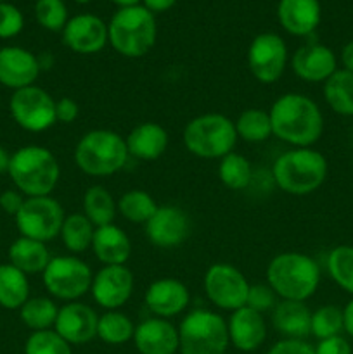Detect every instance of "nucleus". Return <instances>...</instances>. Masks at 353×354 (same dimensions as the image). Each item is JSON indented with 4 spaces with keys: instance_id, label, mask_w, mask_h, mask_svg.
Instances as JSON below:
<instances>
[{
    "instance_id": "ea45409f",
    "label": "nucleus",
    "mask_w": 353,
    "mask_h": 354,
    "mask_svg": "<svg viewBox=\"0 0 353 354\" xmlns=\"http://www.w3.org/2000/svg\"><path fill=\"white\" fill-rule=\"evenodd\" d=\"M35 17L48 31H62L68 23V7L62 0H37Z\"/></svg>"
},
{
    "instance_id": "423d86ee",
    "label": "nucleus",
    "mask_w": 353,
    "mask_h": 354,
    "mask_svg": "<svg viewBox=\"0 0 353 354\" xmlns=\"http://www.w3.org/2000/svg\"><path fill=\"white\" fill-rule=\"evenodd\" d=\"M75 165L90 176H111L125 168L128 149L125 138L113 130H90L76 144Z\"/></svg>"
},
{
    "instance_id": "7ed1b4c3",
    "label": "nucleus",
    "mask_w": 353,
    "mask_h": 354,
    "mask_svg": "<svg viewBox=\"0 0 353 354\" xmlns=\"http://www.w3.org/2000/svg\"><path fill=\"white\" fill-rule=\"evenodd\" d=\"M329 162L314 147H296L286 151L272 166V178L282 192L289 196H308L324 185Z\"/></svg>"
},
{
    "instance_id": "09e8293b",
    "label": "nucleus",
    "mask_w": 353,
    "mask_h": 354,
    "mask_svg": "<svg viewBox=\"0 0 353 354\" xmlns=\"http://www.w3.org/2000/svg\"><path fill=\"white\" fill-rule=\"evenodd\" d=\"M343 332L353 339V297L343 308Z\"/></svg>"
},
{
    "instance_id": "1a4fd4ad",
    "label": "nucleus",
    "mask_w": 353,
    "mask_h": 354,
    "mask_svg": "<svg viewBox=\"0 0 353 354\" xmlns=\"http://www.w3.org/2000/svg\"><path fill=\"white\" fill-rule=\"evenodd\" d=\"M42 279L54 299L73 303L89 292L93 273L90 266L76 256H55L48 261Z\"/></svg>"
},
{
    "instance_id": "412c9836",
    "label": "nucleus",
    "mask_w": 353,
    "mask_h": 354,
    "mask_svg": "<svg viewBox=\"0 0 353 354\" xmlns=\"http://www.w3.org/2000/svg\"><path fill=\"white\" fill-rule=\"evenodd\" d=\"M134 342L141 354H175L179 351V328L166 318H147L135 327Z\"/></svg>"
},
{
    "instance_id": "5fc2aeb1",
    "label": "nucleus",
    "mask_w": 353,
    "mask_h": 354,
    "mask_svg": "<svg viewBox=\"0 0 353 354\" xmlns=\"http://www.w3.org/2000/svg\"><path fill=\"white\" fill-rule=\"evenodd\" d=\"M0 2H3V0H0Z\"/></svg>"
},
{
    "instance_id": "37998d69",
    "label": "nucleus",
    "mask_w": 353,
    "mask_h": 354,
    "mask_svg": "<svg viewBox=\"0 0 353 354\" xmlns=\"http://www.w3.org/2000/svg\"><path fill=\"white\" fill-rule=\"evenodd\" d=\"M266 354H315V348L301 339H282L273 344Z\"/></svg>"
},
{
    "instance_id": "49530a36",
    "label": "nucleus",
    "mask_w": 353,
    "mask_h": 354,
    "mask_svg": "<svg viewBox=\"0 0 353 354\" xmlns=\"http://www.w3.org/2000/svg\"><path fill=\"white\" fill-rule=\"evenodd\" d=\"M24 199H26V197H24L19 190H3V192L0 194V207H2L7 214H10V216H16V214L19 213L21 207H23Z\"/></svg>"
},
{
    "instance_id": "2f4dec72",
    "label": "nucleus",
    "mask_w": 353,
    "mask_h": 354,
    "mask_svg": "<svg viewBox=\"0 0 353 354\" xmlns=\"http://www.w3.org/2000/svg\"><path fill=\"white\" fill-rule=\"evenodd\" d=\"M234 124L237 138L249 142V144H262L273 137L269 111L258 109V107H249V109L242 111Z\"/></svg>"
},
{
    "instance_id": "de8ad7c7",
    "label": "nucleus",
    "mask_w": 353,
    "mask_h": 354,
    "mask_svg": "<svg viewBox=\"0 0 353 354\" xmlns=\"http://www.w3.org/2000/svg\"><path fill=\"white\" fill-rule=\"evenodd\" d=\"M142 2H144L145 9H149L152 14H154V12H165V10L172 9V7L176 3V0H142Z\"/></svg>"
},
{
    "instance_id": "864d4df0",
    "label": "nucleus",
    "mask_w": 353,
    "mask_h": 354,
    "mask_svg": "<svg viewBox=\"0 0 353 354\" xmlns=\"http://www.w3.org/2000/svg\"><path fill=\"white\" fill-rule=\"evenodd\" d=\"M76 3H89V2H92V0H75Z\"/></svg>"
},
{
    "instance_id": "f257e3e1",
    "label": "nucleus",
    "mask_w": 353,
    "mask_h": 354,
    "mask_svg": "<svg viewBox=\"0 0 353 354\" xmlns=\"http://www.w3.org/2000/svg\"><path fill=\"white\" fill-rule=\"evenodd\" d=\"M273 137L291 147H311L324 133V114L311 97L298 92L280 95L269 111Z\"/></svg>"
},
{
    "instance_id": "9d476101",
    "label": "nucleus",
    "mask_w": 353,
    "mask_h": 354,
    "mask_svg": "<svg viewBox=\"0 0 353 354\" xmlns=\"http://www.w3.org/2000/svg\"><path fill=\"white\" fill-rule=\"evenodd\" d=\"M14 218L21 237L47 244L52 239L59 237L66 214L57 199L52 196H40L26 197L23 207Z\"/></svg>"
},
{
    "instance_id": "aec40b11",
    "label": "nucleus",
    "mask_w": 353,
    "mask_h": 354,
    "mask_svg": "<svg viewBox=\"0 0 353 354\" xmlns=\"http://www.w3.org/2000/svg\"><path fill=\"white\" fill-rule=\"evenodd\" d=\"M147 310L158 318H172L183 313L190 303V292L183 282L176 279L154 280L144 294Z\"/></svg>"
},
{
    "instance_id": "f704fd0d",
    "label": "nucleus",
    "mask_w": 353,
    "mask_h": 354,
    "mask_svg": "<svg viewBox=\"0 0 353 354\" xmlns=\"http://www.w3.org/2000/svg\"><path fill=\"white\" fill-rule=\"evenodd\" d=\"M135 334L134 322L128 318V315L121 313V311L113 310L106 311L99 317V324H97V337L102 342L111 346L125 344V342L132 341Z\"/></svg>"
},
{
    "instance_id": "c85d7f7f",
    "label": "nucleus",
    "mask_w": 353,
    "mask_h": 354,
    "mask_svg": "<svg viewBox=\"0 0 353 354\" xmlns=\"http://www.w3.org/2000/svg\"><path fill=\"white\" fill-rule=\"evenodd\" d=\"M30 299V280L10 263L0 265V306L19 310Z\"/></svg>"
},
{
    "instance_id": "9b49d317",
    "label": "nucleus",
    "mask_w": 353,
    "mask_h": 354,
    "mask_svg": "<svg viewBox=\"0 0 353 354\" xmlns=\"http://www.w3.org/2000/svg\"><path fill=\"white\" fill-rule=\"evenodd\" d=\"M9 111L17 127L31 133H42L57 123L55 100L47 90L37 85L14 90L9 100Z\"/></svg>"
},
{
    "instance_id": "7c9ffc66",
    "label": "nucleus",
    "mask_w": 353,
    "mask_h": 354,
    "mask_svg": "<svg viewBox=\"0 0 353 354\" xmlns=\"http://www.w3.org/2000/svg\"><path fill=\"white\" fill-rule=\"evenodd\" d=\"M93 234H96V227L92 221L83 213H73L64 218L59 237L69 252L82 254L92 248Z\"/></svg>"
},
{
    "instance_id": "c756f323",
    "label": "nucleus",
    "mask_w": 353,
    "mask_h": 354,
    "mask_svg": "<svg viewBox=\"0 0 353 354\" xmlns=\"http://www.w3.org/2000/svg\"><path fill=\"white\" fill-rule=\"evenodd\" d=\"M83 214L92 221L96 228L114 223L118 214L116 201L109 190L102 185H92L83 196Z\"/></svg>"
},
{
    "instance_id": "79ce46f5",
    "label": "nucleus",
    "mask_w": 353,
    "mask_h": 354,
    "mask_svg": "<svg viewBox=\"0 0 353 354\" xmlns=\"http://www.w3.org/2000/svg\"><path fill=\"white\" fill-rule=\"evenodd\" d=\"M24 17L16 6L0 2V38H14L23 31Z\"/></svg>"
},
{
    "instance_id": "c03bdc74",
    "label": "nucleus",
    "mask_w": 353,
    "mask_h": 354,
    "mask_svg": "<svg viewBox=\"0 0 353 354\" xmlns=\"http://www.w3.org/2000/svg\"><path fill=\"white\" fill-rule=\"evenodd\" d=\"M80 106L71 97H62L55 100V121L64 124H71L78 120Z\"/></svg>"
},
{
    "instance_id": "6ab92c4d",
    "label": "nucleus",
    "mask_w": 353,
    "mask_h": 354,
    "mask_svg": "<svg viewBox=\"0 0 353 354\" xmlns=\"http://www.w3.org/2000/svg\"><path fill=\"white\" fill-rule=\"evenodd\" d=\"M42 66L33 52L23 47L0 48V85L19 90L35 85L40 76Z\"/></svg>"
},
{
    "instance_id": "393cba45",
    "label": "nucleus",
    "mask_w": 353,
    "mask_h": 354,
    "mask_svg": "<svg viewBox=\"0 0 353 354\" xmlns=\"http://www.w3.org/2000/svg\"><path fill=\"white\" fill-rule=\"evenodd\" d=\"M90 249L104 266L127 265L132 256L130 237L123 228L116 227L114 223L96 228Z\"/></svg>"
},
{
    "instance_id": "cd10ccee",
    "label": "nucleus",
    "mask_w": 353,
    "mask_h": 354,
    "mask_svg": "<svg viewBox=\"0 0 353 354\" xmlns=\"http://www.w3.org/2000/svg\"><path fill=\"white\" fill-rule=\"evenodd\" d=\"M324 100L332 113L353 118V73L338 68L322 86Z\"/></svg>"
},
{
    "instance_id": "39448f33",
    "label": "nucleus",
    "mask_w": 353,
    "mask_h": 354,
    "mask_svg": "<svg viewBox=\"0 0 353 354\" xmlns=\"http://www.w3.org/2000/svg\"><path fill=\"white\" fill-rule=\"evenodd\" d=\"M158 26L154 14L144 6L123 7L111 17L107 24V38L118 54L137 59L149 54L156 44Z\"/></svg>"
},
{
    "instance_id": "603ef678",
    "label": "nucleus",
    "mask_w": 353,
    "mask_h": 354,
    "mask_svg": "<svg viewBox=\"0 0 353 354\" xmlns=\"http://www.w3.org/2000/svg\"><path fill=\"white\" fill-rule=\"evenodd\" d=\"M111 2L116 3V6H120V9H123V7L138 6V2H141V0H111Z\"/></svg>"
},
{
    "instance_id": "6e6552de",
    "label": "nucleus",
    "mask_w": 353,
    "mask_h": 354,
    "mask_svg": "<svg viewBox=\"0 0 353 354\" xmlns=\"http://www.w3.org/2000/svg\"><path fill=\"white\" fill-rule=\"evenodd\" d=\"M228 344L227 322L215 311H190L179 327L180 354H225Z\"/></svg>"
},
{
    "instance_id": "72a5a7b5",
    "label": "nucleus",
    "mask_w": 353,
    "mask_h": 354,
    "mask_svg": "<svg viewBox=\"0 0 353 354\" xmlns=\"http://www.w3.org/2000/svg\"><path fill=\"white\" fill-rule=\"evenodd\" d=\"M59 306L51 297H30L19 308V318L33 332L54 328Z\"/></svg>"
},
{
    "instance_id": "f03ea898",
    "label": "nucleus",
    "mask_w": 353,
    "mask_h": 354,
    "mask_svg": "<svg viewBox=\"0 0 353 354\" xmlns=\"http://www.w3.org/2000/svg\"><path fill=\"white\" fill-rule=\"evenodd\" d=\"M266 283L279 299L305 303L317 292L320 266L303 252H280L266 266Z\"/></svg>"
},
{
    "instance_id": "4be33fe9",
    "label": "nucleus",
    "mask_w": 353,
    "mask_h": 354,
    "mask_svg": "<svg viewBox=\"0 0 353 354\" xmlns=\"http://www.w3.org/2000/svg\"><path fill=\"white\" fill-rule=\"evenodd\" d=\"M227 330L230 344L244 353L258 349L266 337L265 318L262 313L248 306L232 311L227 322Z\"/></svg>"
},
{
    "instance_id": "a878e982",
    "label": "nucleus",
    "mask_w": 353,
    "mask_h": 354,
    "mask_svg": "<svg viewBox=\"0 0 353 354\" xmlns=\"http://www.w3.org/2000/svg\"><path fill=\"white\" fill-rule=\"evenodd\" d=\"M272 325L284 339H301L310 335L311 311L301 301L279 299L272 310Z\"/></svg>"
},
{
    "instance_id": "bb28decb",
    "label": "nucleus",
    "mask_w": 353,
    "mask_h": 354,
    "mask_svg": "<svg viewBox=\"0 0 353 354\" xmlns=\"http://www.w3.org/2000/svg\"><path fill=\"white\" fill-rule=\"evenodd\" d=\"M51 259L47 245L35 239L17 237L9 248V263L21 270L24 275L44 273Z\"/></svg>"
},
{
    "instance_id": "f8f14e48",
    "label": "nucleus",
    "mask_w": 353,
    "mask_h": 354,
    "mask_svg": "<svg viewBox=\"0 0 353 354\" xmlns=\"http://www.w3.org/2000/svg\"><path fill=\"white\" fill-rule=\"evenodd\" d=\"M204 292L213 306L225 311H235L246 306L249 286L241 270L228 263H215L206 270L203 279Z\"/></svg>"
},
{
    "instance_id": "2eb2a0df",
    "label": "nucleus",
    "mask_w": 353,
    "mask_h": 354,
    "mask_svg": "<svg viewBox=\"0 0 353 354\" xmlns=\"http://www.w3.org/2000/svg\"><path fill=\"white\" fill-rule=\"evenodd\" d=\"M144 227L151 244L161 249H172L183 244L190 234V220L185 211L170 204L158 206Z\"/></svg>"
},
{
    "instance_id": "20e7f679",
    "label": "nucleus",
    "mask_w": 353,
    "mask_h": 354,
    "mask_svg": "<svg viewBox=\"0 0 353 354\" xmlns=\"http://www.w3.org/2000/svg\"><path fill=\"white\" fill-rule=\"evenodd\" d=\"M10 180L24 197L51 196L61 178L57 158L42 145H24L10 154Z\"/></svg>"
},
{
    "instance_id": "8fccbe9b",
    "label": "nucleus",
    "mask_w": 353,
    "mask_h": 354,
    "mask_svg": "<svg viewBox=\"0 0 353 354\" xmlns=\"http://www.w3.org/2000/svg\"><path fill=\"white\" fill-rule=\"evenodd\" d=\"M341 69H346V71L353 73V40H350L348 44H345V47L341 48Z\"/></svg>"
},
{
    "instance_id": "5701e85b",
    "label": "nucleus",
    "mask_w": 353,
    "mask_h": 354,
    "mask_svg": "<svg viewBox=\"0 0 353 354\" xmlns=\"http://www.w3.org/2000/svg\"><path fill=\"white\" fill-rule=\"evenodd\" d=\"M322 9L318 0H280L277 17L284 30L294 37H308L320 23Z\"/></svg>"
},
{
    "instance_id": "e433bc0d",
    "label": "nucleus",
    "mask_w": 353,
    "mask_h": 354,
    "mask_svg": "<svg viewBox=\"0 0 353 354\" xmlns=\"http://www.w3.org/2000/svg\"><path fill=\"white\" fill-rule=\"evenodd\" d=\"M327 273L332 282L353 296V245H336L325 259Z\"/></svg>"
},
{
    "instance_id": "0eeeda50",
    "label": "nucleus",
    "mask_w": 353,
    "mask_h": 354,
    "mask_svg": "<svg viewBox=\"0 0 353 354\" xmlns=\"http://www.w3.org/2000/svg\"><path fill=\"white\" fill-rule=\"evenodd\" d=\"M183 145L201 159H221L230 154L237 144L235 124L230 118L218 113H206L192 118L182 133Z\"/></svg>"
},
{
    "instance_id": "4c0bfd02",
    "label": "nucleus",
    "mask_w": 353,
    "mask_h": 354,
    "mask_svg": "<svg viewBox=\"0 0 353 354\" xmlns=\"http://www.w3.org/2000/svg\"><path fill=\"white\" fill-rule=\"evenodd\" d=\"M343 332V310L334 304H325L311 311L310 334L318 341L341 335Z\"/></svg>"
},
{
    "instance_id": "b1692460",
    "label": "nucleus",
    "mask_w": 353,
    "mask_h": 354,
    "mask_svg": "<svg viewBox=\"0 0 353 354\" xmlns=\"http://www.w3.org/2000/svg\"><path fill=\"white\" fill-rule=\"evenodd\" d=\"M168 131L156 121H144L137 124L125 138L128 156L138 161H156L168 147Z\"/></svg>"
},
{
    "instance_id": "a19ab883",
    "label": "nucleus",
    "mask_w": 353,
    "mask_h": 354,
    "mask_svg": "<svg viewBox=\"0 0 353 354\" xmlns=\"http://www.w3.org/2000/svg\"><path fill=\"white\" fill-rule=\"evenodd\" d=\"M277 301H279V297H277V294L273 292V289L269 283H251L249 286L248 299H246V306L263 315L265 311L273 310Z\"/></svg>"
},
{
    "instance_id": "473e14b6",
    "label": "nucleus",
    "mask_w": 353,
    "mask_h": 354,
    "mask_svg": "<svg viewBox=\"0 0 353 354\" xmlns=\"http://www.w3.org/2000/svg\"><path fill=\"white\" fill-rule=\"evenodd\" d=\"M118 213L130 223L145 225L158 209L154 197L149 196L145 190L132 189L127 190L116 203Z\"/></svg>"
},
{
    "instance_id": "3c124183",
    "label": "nucleus",
    "mask_w": 353,
    "mask_h": 354,
    "mask_svg": "<svg viewBox=\"0 0 353 354\" xmlns=\"http://www.w3.org/2000/svg\"><path fill=\"white\" fill-rule=\"evenodd\" d=\"M9 162H10V154L2 147V145H0V175H2V173H7V169H9Z\"/></svg>"
},
{
    "instance_id": "58836bf2",
    "label": "nucleus",
    "mask_w": 353,
    "mask_h": 354,
    "mask_svg": "<svg viewBox=\"0 0 353 354\" xmlns=\"http://www.w3.org/2000/svg\"><path fill=\"white\" fill-rule=\"evenodd\" d=\"M24 354H73L71 344L66 342L54 328L31 332L24 344Z\"/></svg>"
},
{
    "instance_id": "4468645a",
    "label": "nucleus",
    "mask_w": 353,
    "mask_h": 354,
    "mask_svg": "<svg viewBox=\"0 0 353 354\" xmlns=\"http://www.w3.org/2000/svg\"><path fill=\"white\" fill-rule=\"evenodd\" d=\"M134 273L127 265H111L102 266L93 275L90 292H92L93 301L100 308H104L106 311H113L120 310L128 303L134 294Z\"/></svg>"
},
{
    "instance_id": "a211bd4d",
    "label": "nucleus",
    "mask_w": 353,
    "mask_h": 354,
    "mask_svg": "<svg viewBox=\"0 0 353 354\" xmlns=\"http://www.w3.org/2000/svg\"><path fill=\"white\" fill-rule=\"evenodd\" d=\"M291 68L300 80L307 83H324L338 71L336 54L325 45L310 41L298 48L291 57Z\"/></svg>"
},
{
    "instance_id": "ddd939ff",
    "label": "nucleus",
    "mask_w": 353,
    "mask_h": 354,
    "mask_svg": "<svg viewBox=\"0 0 353 354\" xmlns=\"http://www.w3.org/2000/svg\"><path fill=\"white\" fill-rule=\"evenodd\" d=\"M287 45L279 35L260 33L253 38L248 48V66L256 82L272 85L282 78L286 71Z\"/></svg>"
},
{
    "instance_id": "f3484780",
    "label": "nucleus",
    "mask_w": 353,
    "mask_h": 354,
    "mask_svg": "<svg viewBox=\"0 0 353 354\" xmlns=\"http://www.w3.org/2000/svg\"><path fill=\"white\" fill-rule=\"evenodd\" d=\"M97 324H99V315L93 308L73 301L59 308L54 330L71 346H80L97 337Z\"/></svg>"
},
{
    "instance_id": "c9c22d12",
    "label": "nucleus",
    "mask_w": 353,
    "mask_h": 354,
    "mask_svg": "<svg viewBox=\"0 0 353 354\" xmlns=\"http://www.w3.org/2000/svg\"><path fill=\"white\" fill-rule=\"evenodd\" d=\"M218 178L230 190L248 189L253 180L251 162L242 154L232 151L230 154L224 156L220 159V165H218Z\"/></svg>"
},
{
    "instance_id": "dca6fc26",
    "label": "nucleus",
    "mask_w": 353,
    "mask_h": 354,
    "mask_svg": "<svg viewBox=\"0 0 353 354\" xmlns=\"http://www.w3.org/2000/svg\"><path fill=\"white\" fill-rule=\"evenodd\" d=\"M107 41V24L93 14L71 17L62 30V44L76 54H97L106 47Z\"/></svg>"
},
{
    "instance_id": "a18cd8bd",
    "label": "nucleus",
    "mask_w": 353,
    "mask_h": 354,
    "mask_svg": "<svg viewBox=\"0 0 353 354\" xmlns=\"http://www.w3.org/2000/svg\"><path fill=\"white\" fill-rule=\"evenodd\" d=\"M315 354H353L352 346L341 335H336V337L322 339L318 341V344L315 346Z\"/></svg>"
}]
</instances>
